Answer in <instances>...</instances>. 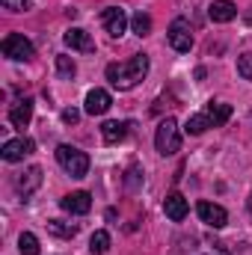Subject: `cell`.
Wrapping results in <instances>:
<instances>
[{
	"label": "cell",
	"mask_w": 252,
	"mask_h": 255,
	"mask_svg": "<svg viewBox=\"0 0 252 255\" xmlns=\"http://www.w3.org/2000/svg\"><path fill=\"white\" fill-rule=\"evenodd\" d=\"M18 253L21 255H39V238L33 232H24L18 238Z\"/></svg>",
	"instance_id": "ac0fdd59"
},
{
	"label": "cell",
	"mask_w": 252,
	"mask_h": 255,
	"mask_svg": "<svg viewBox=\"0 0 252 255\" xmlns=\"http://www.w3.org/2000/svg\"><path fill=\"white\" fill-rule=\"evenodd\" d=\"M250 211H252V193H250Z\"/></svg>",
	"instance_id": "4316f807"
},
{
	"label": "cell",
	"mask_w": 252,
	"mask_h": 255,
	"mask_svg": "<svg viewBox=\"0 0 252 255\" xmlns=\"http://www.w3.org/2000/svg\"><path fill=\"white\" fill-rule=\"evenodd\" d=\"M30 119H33V98H24V101H18V104L9 110V122L15 128H27Z\"/></svg>",
	"instance_id": "2e32d148"
},
{
	"label": "cell",
	"mask_w": 252,
	"mask_h": 255,
	"mask_svg": "<svg viewBox=\"0 0 252 255\" xmlns=\"http://www.w3.org/2000/svg\"><path fill=\"white\" fill-rule=\"evenodd\" d=\"M154 148L166 157V154H175L181 148V133H178V122L175 119H163L157 125V133H154Z\"/></svg>",
	"instance_id": "277c9868"
},
{
	"label": "cell",
	"mask_w": 252,
	"mask_h": 255,
	"mask_svg": "<svg viewBox=\"0 0 252 255\" xmlns=\"http://www.w3.org/2000/svg\"><path fill=\"white\" fill-rule=\"evenodd\" d=\"M229 119H232V104H214V101H211L202 113L190 116L184 130H187L190 136H199V133H205L208 128H223Z\"/></svg>",
	"instance_id": "7a4b0ae2"
},
{
	"label": "cell",
	"mask_w": 252,
	"mask_h": 255,
	"mask_svg": "<svg viewBox=\"0 0 252 255\" xmlns=\"http://www.w3.org/2000/svg\"><path fill=\"white\" fill-rule=\"evenodd\" d=\"M196 214H199V220H202L205 226H211V229H223V226L229 223L226 208H223V205H214V202H199V205H196Z\"/></svg>",
	"instance_id": "52a82bcc"
},
{
	"label": "cell",
	"mask_w": 252,
	"mask_h": 255,
	"mask_svg": "<svg viewBox=\"0 0 252 255\" xmlns=\"http://www.w3.org/2000/svg\"><path fill=\"white\" fill-rule=\"evenodd\" d=\"M0 51H3V57H9V60H15V63L33 60V42L24 39L21 33H9V36L0 42Z\"/></svg>",
	"instance_id": "5b68a950"
},
{
	"label": "cell",
	"mask_w": 252,
	"mask_h": 255,
	"mask_svg": "<svg viewBox=\"0 0 252 255\" xmlns=\"http://www.w3.org/2000/svg\"><path fill=\"white\" fill-rule=\"evenodd\" d=\"M145 74H148V57H145V54H133L125 63H110L107 65V80H110L119 92L133 89Z\"/></svg>",
	"instance_id": "6da1fadb"
},
{
	"label": "cell",
	"mask_w": 252,
	"mask_h": 255,
	"mask_svg": "<svg viewBox=\"0 0 252 255\" xmlns=\"http://www.w3.org/2000/svg\"><path fill=\"white\" fill-rule=\"evenodd\" d=\"M89 250H92V255H104L107 250H110V235L101 229V232H95L92 235V241H89Z\"/></svg>",
	"instance_id": "ffe728a7"
},
{
	"label": "cell",
	"mask_w": 252,
	"mask_h": 255,
	"mask_svg": "<svg viewBox=\"0 0 252 255\" xmlns=\"http://www.w3.org/2000/svg\"><path fill=\"white\" fill-rule=\"evenodd\" d=\"M166 39H169V48L178 51V54H187L193 48V30H190V21L187 18H175L166 30Z\"/></svg>",
	"instance_id": "8992f818"
},
{
	"label": "cell",
	"mask_w": 252,
	"mask_h": 255,
	"mask_svg": "<svg viewBox=\"0 0 252 255\" xmlns=\"http://www.w3.org/2000/svg\"><path fill=\"white\" fill-rule=\"evenodd\" d=\"M208 15H211L214 24H229V21L238 18V6H235L232 0H214V3L208 6Z\"/></svg>",
	"instance_id": "5bb4252c"
},
{
	"label": "cell",
	"mask_w": 252,
	"mask_h": 255,
	"mask_svg": "<svg viewBox=\"0 0 252 255\" xmlns=\"http://www.w3.org/2000/svg\"><path fill=\"white\" fill-rule=\"evenodd\" d=\"M39 184H42V166H30L24 175L15 178V190L21 193V196H30Z\"/></svg>",
	"instance_id": "9a60e30c"
},
{
	"label": "cell",
	"mask_w": 252,
	"mask_h": 255,
	"mask_svg": "<svg viewBox=\"0 0 252 255\" xmlns=\"http://www.w3.org/2000/svg\"><path fill=\"white\" fill-rule=\"evenodd\" d=\"M3 3V9H9V12H27L30 9V0H0Z\"/></svg>",
	"instance_id": "cb8c5ba5"
},
{
	"label": "cell",
	"mask_w": 252,
	"mask_h": 255,
	"mask_svg": "<svg viewBox=\"0 0 252 255\" xmlns=\"http://www.w3.org/2000/svg\"><path fill=\"white\" fill-rule=\"evenodd\" d=\"M110 104H113V98H110L107 89H89V92H86L83 110H86L89 116H104V113L110 110Z\"/></svg>",
	"instance_id": "8fae6325"
},
{
	"label": "cell",
	"mask_w": 252,
	"mask_h": 255,
	"mask_svg": "<svg viewBox=\"0 0 252 255\" xmlns=\"http://www.w3.org/2000/svg\"><path fill=\"white\" fill-rule=\"evenodd\" d=\"M57 74H60L63 80H71V77L77 74L74 60H71V57H65V54H60V57H57Z\"/></svg>",
	"instance_id": "7402d4cb"
},
{
	"label": "cell",
	"mask_w": 252,
	"mask_h": 255,
	"mask_svg": "<svg viewBox=\"0 0 252 255\" xmlns=\"http://www.w3.org/2000/svg\"><path fill=\"white\" fill-rule=\"evenodd\" d=\"M63 42L71 48V51H80V54H92V51H95V42H92V39H89V33H86V30H80V27L65 30Z\"/></svg>",
	"instance_id": "7c38bea8"
},
{
	"label": "cell",
	"mask_w": 252,
	"mask_h": 255,
	"mask_svg": "<svg viewBox=\"0 0 252 255\" xmlns=\"http://www.w3.org/2000/svg\"><path fill=\"white\" fill-rule=\"evenodd\" d=\"M136 181H139V169L130 166V169H127V187H136Z\"/></svg>",
	"instance_id": "484cf974"
},
{
	"label": "cell",
	"mask_w": 252,
	"mask_h": 255,
	"mask_svg": "<svg viewBox=\"0 0 252 255\" xmlns=\"http://www.w3.org/2000/svg\"><path fill=\"white\" fill-rule=\"evenodd\" d=\"M57 163L63 166L71 178H83L89 172V154L74 148V145H60L57 148Z\"/></svg>",
	"instance_id": "3957f363"
},
{
	"label": "cell",
	"mask_w": 252,
	"mask_h": 255,
	"mask_svg": "<svg viewBox=\"0 0 252 255\" xmlns=\"http://www.w3.org/2000/svg\"><path fill=\"white\" fill-rule=\"evenodd\" d=\"M127 128H130V122H104V125H101V136H104L107 145L122 142L127 136Z\"/></svg>",
	"instance_id": "e0dca14e"
},
{
	"label": "cell",
	"mask_w": 252,
	"mask_h": 255,
	"mask_svg": "<svg viewBox=\"0 0 252 255\" xmlns=\"http://www.w3.org/2000/svg\"><path fill=\"white\" fill-rule=\"evenodd\" d=\"M77 119H80V113H77V110H63V122H65V125H74Z\"/></svg>",
	"instance_id": "d4e9b609"
},
{
	"label": "cell",
	"mask_w": 252,
	"mask_h": 255,
	"mask_svg": "<svg viewBox=\"0 0 252 255\" xmlns=\"http://www.w3.org/2000/svg\"><path fill=\"white\" fill-rule=\"evenodd\" d=\"M101 21H104V30L113 36V39H119L122 33L127 30V12L125 9H119V6H107L104 12H101Z\"/></svg>",
	"instance_id": "ba28073f"
},
{
	"label": "cell",
	"mask_w": 252,
	"mask_h": 255,
	"mask_svg": "<svg viewBox=\"0 0 252 255\" xmlns=\"http://www.w3.org/2000/svg\"><path fill=\"white\" fill-rule=\"evenodd\" d=\"M60 208H63L65 214H74V217H83V214H89L92 211V196L86 190H77V193H68L60 199Z\"/></svg>",
	"instance_id": "30bf717a"
},
{
	"label": "cell",
	"mask_w": 252,
	"mask_h": 255,
	"mask_svg": "<svg viewBox=\"0 0 252 255\" xmlns=\"http://www.w3.org/2000/svg\"><path fill=\"white\" fill-rule=\"evenodd\" d=\"M36 148V142L33 139H24V136H18V139H9V142H3V148H0V157L6 160V163H18V160H24L30 151Z\"/></svg>",
	"instance_id": "9c48e42d"
},
{
	"label": "cell",
	"mask_w": 252,
	"mask_h": 255,
	"mask_svg": "<svg viewBox=\"0 0 252 255\" xmlns=\"http://www.w3.org/2000/svg\"><path fill=\"white\" fill-rule=\"evenodd\" d=\"M48 232L57 235V238H74V235H77V226L63 223V220H48Z\"/></svg>",
	"instance_id": "d6986e66"
},
{
	"label": "cell",
	"mask_w": 252,
	"mask_h": 255,
	"mask_svg": "<svg viewBox=\"0 0 252 255\" xmlns=\"http://www.w3.org/2000/svg\"><path fill=\"white\" fill-rule=\"evenodd\" d=\"M187 211H190V205L181 193H169V196L163 199V214H166L172 223H181V220L187 217Z\"/></svg>",
	"instance_id": "4fadbf2b"
},
{
	"label": "cell",
	"mask_w": 252,
	"mask_h": 255,
	"mask_svg": "<svg viewBox=\"0 0 252 255\" xmlns=\"http://www.w3.org/2000/svg\"><path fill=\"white\" fill-rule=\"evenodd\" d=\"M130 27H133L136 36H148L151 33V18L145 12H136V15H130Z\"/></svg>",
	"instance_id": "44dd1931"
},
{
	"label": "cell",
	"mask_w": 252,
	"mask_h": 255,
	"mask_svg": "<svg viewBox=\"0 0 252 255\" xmlns=\"http://www.w3.org/2000/svg\"><path fill=\"white\" fill-rule=\"evenodd\" d=\"M238 74L247 77V80H252V51H247V54L238 57Z\"/></svg>",
	"instance_id": "603a6c76"
}]
</instances>
